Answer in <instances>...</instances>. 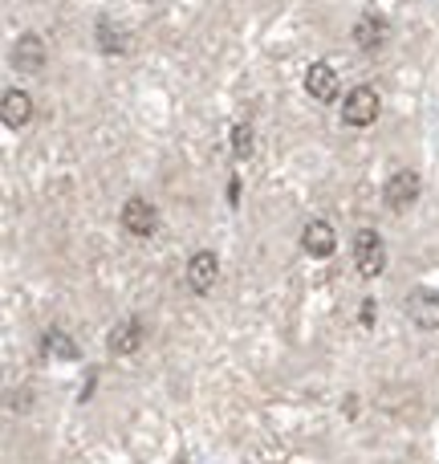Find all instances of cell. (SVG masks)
I'll return each mask as SVG.
<instances>
[{
  "label": "cell",
  "mask_w": 439,
  "mask_h": 464,
  "mask_svg": "<svg viewBox=\"0 0 439 464\" xmlns=\"http://www.w3.org/2000/svg\"><path fill=\"white\" fill-rule=\"evenodd\" d=\"M354 265H358V273L367 281H375L387 269V245L375 228H358V237H354Z\"/></svg>",
  "instance_id": "cell-1"
},
{
  "label": "cell",
  "mask_w": 439,
  "mask_h": 464,
  "mask_svg": "<svg viewBox=\"0 0 439 464\" xmlns=\"http://www.w3.org/2000/svg\"><path fill=\"white\" fill-rule=\"evenodd\" d=\"M378 119V90L375 86H354L342 102V122L346 127H370Z\"/></svg>",
  "instance_id": "cell-2"
},
{
  "label": "cell",
  "mask_w": 439,
  "mask_h": 464,
  "mask_svg": "<svg viewBox=\"0 0 439 464\" xmlns=\"http://www.w3.org/2000/svg\"><path fill=\"white\" fill-rule=\"evenodd\" d=\"M419 188H424V179L415 176V171H395L391 179H387V188H383V200H387V208L391 212H407L411 204L419 200Z\"/></svg>",
  "instance_id": "cell-3"
},
{
  "label": "cell",
  "mask_w": 439,
  "mask_h": 464,
  "mask_svg": "<svg viewBox=\"0 0 439 464\" xmlns=\"http://www.w3.org/2000/svg\"><path fill=\"white\" fill-rule=\"evenodd\" d=\"M119 220L130 237H155V228H159V212H155V204L143 200V196H130V200L122 204Z\"/></svg>",
  "instance_id": "cell-4"
},
{
  "label": "cell",
  "mask_w": 439,
  "mask_h": 464,
  "mask_svg": "<svg viewBox=\"0 0 439 464\" xmlns=\"http://www.w3.org/2000/svg\"><path fill=\"white\" fill-rule=\"evenodd\" d=\"M403 310H407V318L415 322L419 330H439V294L427 285L411 289L407 302H403Z\"/></svg>",
  "instance_id": "cell-5"
},
{
  "label": "cell",
  "mask_w": 439,
  "mask_h": 464,
  "mask_svg": "<svg viewBox=\"0 0 439 464\" xmlns=\"http://www.w3.org/2000/svg\"><path fill=\"white\" fill-rule=\"evenodd\" d=\"M184 277H187V285H192V294H212V289H216V277H220V256L208 253V248H200V253L187 261Z\"/></svg>",
  "instance_id": "cell-6"
},
{
  "label": "cell",
  "mask_w": 439,
  "mask_h": 464,
  "mask_svg": "<svg viewBox=\"0 0 439 464\" xmlns=\"http://www.w3.org/2000/svg\"><path fill=\"white\" fill-rule=\"evenodd\" d=\"M301 248H305V256H313V261H326V256H334V248H338L334 228H329L326 220H310V225L301 228Z\"/></svg>",
  "instance_id": "cell-7"
},
{
  "label": "cell",
  "mask_w": 439,
  "mask_h": 464,
  "mask_svg": "<svg viewBox=\"0 0 439 464\" xmlns=\"http://www.w3.org/2000/svg\"><path fill=\"white\" fill-rule=\"evenodd\" d=\"M0 119H5L8 130H21L33 122V98L24 94V90H5V98H0Z\"/></svg>",
  "instance_id": "cell-8"
},
{
  "label": "cell",
  "mask_w": 439,
  "mask_h": 464,
  "mask_svg": "<svg viewBox=\"0 0 439 464\" xmlns=\"http://www.w3.org/2000/svg\"><path fill=\"white\" fill-rule=\"evenodd\" d=\"M13 65L24 73H41L45 70V41L37 33H21V41L13 45Z\"/></svg>",
  "instance_id": "cell-9"
},
{
  "label": "cell",
  "mask_w": 439,
  "mask_h": 464,
  "mask_svg": "<svg viewBox=\"0 0 439 464\" xmlns=\"http://www.w3.org/2000/svg\"><path fill=\"white\" fill-rule=\"evenodd\" d=\"M305 94L318 98V102H334V98H338V73H334V65L313 62L310 70H305Z\"/></svg>",
  "instance_id": "cell-10"
},
{
  "label": "cell",
  "mask_w": 439,
  "mask_h": 464,
  "mask_svg": "<svg viewBox=\"0 0 439 464\" xmlns=\"http://www.w3.org/2000/svg\"><path fill=\"white\" fill-rule=\"evenodd\" d=\"M143 338H147L143 322H138V318H127V322H119V326L106 334V346H110V354H135L138 346H143Z\"/></svg>",
  "instance_id": "cell-11"
},
{
  "label": "cell",
  "mask_w": 439,
  "mask_h": 464,
  "mask_svg": "<svg viewBox=\"0 0 439 464\" xmlns=\"http://www.w3.org/2000/svg\"><path fill=\"white\" fill-rule=\"evenodd\" d=\"M387 41V21L383 16H362L358 24H354V45L362 49V53H378Z\"/></svg>",
  "instance_id": "cell-12"
},
{
  "label": "cell",
  "mask_w": 439,
  "mask_h": 464,
  "mask_svg": "<svg viewBox=\"0 0 439 464\" xmlns=\"http://www.w3.org/2000/svg\"><path fill=\"white\" fill-rule=\"evenodd\" d=\"M41 354H45V359H62V362H73L78 359V343H73L70 334H65V330H45V334H41Z\"/></svg>",
  "instance_id": "cell-13"
},
{
  "label": "cell",
  "mask_w": 439,
  "mask_h": 464,
  "mask_svg": "<svg viewBox=\"0 0 439 464\" xmlns=\"http://www.w3.org/2000/svg\"><path fill=\"white\" fill-rule=\"evenodd\" d=\"M98 49H102V53H127V49H130L127 29H122V24H114V21H102V24H98Z\"/></svg>",
  "instance_id": "cell-14"
},
{
  "label": "cell",
  "mask_w": 439,
  "mask_h": 464,
  "mask_svg": "<svg viewBox=\"0 0 439 464\" xmlns=\"http://www.w3.org/2000/svg\"><path fill=\"white\" fill-rule=\"evenodd\" d=\"M253 147H256L253 127H248V122H236V127H232V151H236V160H248Z\"/></svg>",
  "instance_id": "cell-15"
},
{
  "label": "cell",
  "mask_w": 439,
  "mask_h": 464,
  "mask_svg": "<svg viewBox=\"0 0 439 464\" xmlns=\"http://www.w3.org/2000/svg\"><path fill=\"white\" fill-rule=\"evenodd\" d=\"M370 318H375V302H370V297H367V302H362V326H375V322H370Z\"/></svg>",
  "instance_id": "cell-16"
},
{
  "label": "cell",
  "mask_w": 439,
  "mask_h": 464,
  "mask_svg": "<svg viewBox=\"0 0 439 464\" xmlns=\"http://www.w3.org/2000/svg\"><path fill=\"white\" fill-rule=\"evenodd\" d=\"M176 464H187V460H176Z\"/></svg>",
  "instance_id": "cell-17"
}]
</instances>
